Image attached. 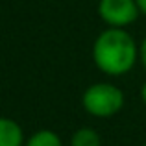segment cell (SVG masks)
I'll return each mask as SVG.
<instances>
[{
	"instance_id": "obj_8",
	"label": "cell",
	"mask_w": 146,
	"mask_h": 146,
	"mask_svg": "<svg viewBox=\"0 0 146 146\" xmlns=\"http://www.w3.org/2000/svg\"><path fill=\"white\" fill-rule=\"evenodd\" d=\"M139 96H141V102L146 106V80L143 82V85H141V91H139Z\"/></svg>"
},
{
	"instance_id": "obj_9",
	"label": "cell",
	"mask_w": 146,
	"mask_h": 146,
	"mask_svg": "<svg viewBox=\"0 0 146 146\" xmlns=\"http://www.w3.org/2000/svg\"><path fill=\"white\" fill-rule=\"evenodd\" d=\"M137 4H139L141 15H146V0H137Z\"/></svg>"
},
{
	"instance_id": "obj_2",
	"label": "cell",
	"mask_w": 146,
	"mask_h": 146,
	"mask_svg": "<svg viewBox=\"0 0 146 146\" xmlns=\"http://www.w3.org/2000/svg\"><path fill=\"white\" fill-rule=\"evenodd\" d=\"M126 104L124 91L111 82L91 83L82 94V107L94 118H111L122 111Z\"/></svg>"
},
{
	"instance_id": "obj_5",
	"label": "cell",
	"mask_w": 146,
	"mask_h": 146,
	"mask_svg": "<svg viewBox=\"0 0 146 146\" xmlns=\"http://www.w3.org/2000/svg\"><path fill=\"white\" fill-rule=\"evenodd\" d=\"M70 146H102V135L94 128L82 126L70 135Z\"/></svg>"
},
{
	"instance_id": "obj_10",
	"label": "cell",
	"mask_w": 146,
	"mask_h": 146,
	"mask_svg": "<svg viewBox=\"0 0 146 146\" xmlns=\"http://www.w3.org/2000/svg\"><path fill=\"white\" fill-rule=\"evenodd\" d=\"M143 146H146V143H144V144H143Z\"/></svg>"
},
{
	"instance_id": "obj_1",
	"label": "cell",
	"mask_w": 146,
	"mask_h": 146,
	"mask_svg": "<svg viewBox=\"0 0 146 146\" xmlns=\"http://www.w3.org/2000/svg\"><path fill=\"white\" fill-rule=\"evenodd\" d=\"M91 56L102 74L120 78L139 63V43L128 28H106L94 39Z\"/></svg>"
},
{
	"instance_id": "obj_3",
	"label": "cell",
	"mask_w": 146,
	"mask_h": 146,
	"mask_svg": "<svg viewBox=\"0 0 146 146\" xmlns=\"http://www.w3.org/2000/svg\"><path fill=\"white\" fill-rule=\"evenodd\" d=\"M96 13L106 28H128L141 17L137 0H98Z\"/></svg>"
},
{
	"instance_id": "obj_4",
	"label": "cell",
	"mask_w": 146,
	"mask_h": 146,
	"mask_svg": "<svg viewBox=\"0 0 146 146\" xmlns=\"http://www.w3.org/2000/svg\"><path fill=\"white\" fill-rule=\"evenodd\" d=\"M22 126L9 117H0V146H24Z\"/></svg>"
},
{
	"instance_id": "obj_6",
	"label": "cell",
	"mask_w": 146,
	"mask_h": 146,
	"mask_svg": "<svg viewBox=\"0 0 146 146\" xmlns=\"http://www.w3.org/2000/svg\"><path fill=\"white\" fill-rule=\"evenodd\" d=\"M24 146H63V141L54 129L43 128L33 131L30 137H26Z\"/></svg>"
},
{
	"instance_id": "obj_7",
	"label": "cell",
	"mask_w": 146,
	"mask_h": 146,
	"mask_svg": "<svg viewBox=\"0 0 146 146\" xmlns=\"http://www.w3.org/2000/svg\"><path fill=\"white\" fill-rule=\"evenodd\" d=\"M139 63L143 65V68L146 70V35L143 37V41L139 43Z\"/></svg>"
}]
</instances>
